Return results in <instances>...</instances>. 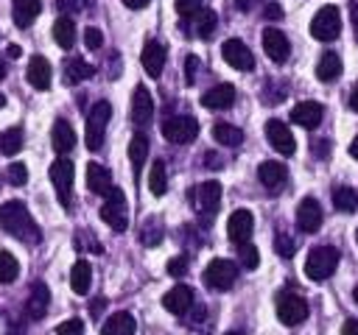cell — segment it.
<instances>
[{"label": "cell", "instance_id": "1", "mask_svg": "<svg viewBox=\"0 0 358 335\" xmlns=\"http://www.w3.org/2000/svg\"><path fill=\"white\" fill-rule=\"evenodd\" d=\"M0 226L11 237H17L22 243H39L42 240L39 226H36V221L31 218V212H28V207L22 201H6V204H0Z\"/></svg>", "mask_w": 358, "mask_h": 335}, {"label": "cell", "instance_id": "2", "mask_svg": "<svg viewBox=\"0 0 358 335\" xmlns=\"http://www.w3.org/2000/svg\"><path fill=\"white\" fill-rule=\"evenodd\" d=\"M109 117H112V103L109 100H98L90 109V114H87V134H84V142H87L90 151H101Z\"/></svg>", "mask_w": 358, "mask_h": 335}, {"label": "cell", "instance_id": "3", "mask_svg": "<svg viewBox=\"0 0 358 335\" xmlns=\"http://www.w3.org/2000/svg\"><path fill=\"white\" fill-rule=\"evenodd\" d=\"M338 265V251L333 246H319V248H310L308 260H305V276L313 279V282H324Z\"/></svg>", "mask_w": 358, "mask_h": 335}, {"label": "cell", "instance_id": "4", "mask_svg": "<svg viewBox=\"0 0 358 335\" xmlns=\"http://www.w3.org/2000/svg\"><path fill=\"white\" fill-rule=\"evenodd\" d=\"M341 31V11L336 6H322L310 20V36L319 42H333Z\"/></svg>", "mask_w": 358, "mask_h": 335}, {"label": "cell", "instance_id": "5", "mask_svg": "<svg viewBox=\"0 0 358 335\" xmlns=\"http://www.w3.org/2000/svg\"><path fill=\"white\" fill-rule=\"evenodd\" d=\"M277 318L285 324V327H296L308 318V302L294 293V290H282L277 293Z\"/></svg>", "mask_w": 358, "mask_h": 335}, {"label": "cell", "instance_id": "6", "mask_svg": "<svg viewBox=\"0 0 358 335\" xmlns=\"http://www.w3.org/2000/svg\"><path fill=\"white\" fill-rule=\"evenodd\" d=\"M101 221H103L106 226H112L115 232H126V226H129V215H126V198H123V190L112 187V190L106 193V201H103V207H101Z\"/></svg>", "mask_w": 358, "mask_h": 335}, {"label": "cell", "instance_id": "7", "mask_svg": "<svg viewBox=\"0 0 358 335\" xmlns=\"http://www.w3.org/2000/svg\"><path fill=\"white\" fill-rule=\"evenodd\" d=\"M162 134H165L168 142H176V145H182V142H193L196 134H199V123H196V117H190V114L168 117V120L162 123Z\"/></svg>", "mask_w": 358, "mask_h": 335}, {"label": "cell", "instance_id": "8", "mask_svg": "<svg viewBox=\"0 0 358 335\" xmlns=\"http://www.w3.org/2000/svg\"><path fill=\"white\" fill-rule=\"evenodd\" d=\"M50 181L56 187V195L64 207H70V190H73V179H76V170H73V162L67 156H59L53 165H50Z\"/></svg>", "mask_w": 358, "mask_h": 335}, {"label": "cell", "instance_id": "9", "mask_svg": "<svg viewBox=\"0 0 358 335\" xmlns=\"http://www.w3.org/2000/svg\"><path fill=\"white\" fill-rule=\"evenodd\" d=\"M238 279V265L232 260H213L207 268H204V282L213 288V290H229Z\"/></svg>", "mask_w": 358, "mask_h": 335}, {"label": "cell", "instance_id": "10", "mask_svg": "<svg viewBox=\"0 0 358 335\" xmlns=\"http://www.w3.org/2000/svg\"><path fill=\"white\" fill-rule=\"evenodd\" d=\"M263 50H266V56L271 59V61H277V64H282L285 59H288V53H291V42H288V36L280 31V28H263Z\"/></svg>", "mask_w": 358, "mask_h": 335}, {"label": "cell", "instance_id": "11", "mask_svg": "<svg viewBox=\"0 0 358 335\" xmlns=\"http://www.w3.org/2000/svg\"><path fill=\"white\" fill-rule=\"evenodd\" d=\"M221 56L235 70H252L255 67V56H252V50L241 39H227L224 47H221Z\"/></svg>", "mask_w": 358, "mask_h": 335}, {"label": "cell", "instance_id": "12", "mask_svg": "<svg viewBox=\"0 0 358 335\" xmlns=\"http://www.w3.org/2000/svg\"><path fill=\"white\" fill-rule=\"evenodd\" d=\"M266 137H268V142H271L282 156H291V154L296 151V142H294L291 128H288L282 120H277V117L266 123Z\"/></svg>", "mask_w": 358, "mask_h": 335}, {"label": "cell", "instance_id": "13", "mask_svg": "<svg viewBox=\"0 0 358 335\" xmlns=\"http://www.w3.org/2000/svg\"><path fill=\"white\" fill-rule=\"evenodd\" d=\"M252 229H255V215H252L249 209H235V212L229 215V221H227V234H229V240L238 243V246L249 240Z\"/></svg>", "mask_w": 358, "mask_h": 335}, {"label": "cell", "instance_id": "14", "mask_svg": "<svg viewBox=\"0 0 358 335\" xmlns=\"http://www.w3.org/2000/svg\"><path fill=\"white\" fill-rule=\"evenodd\" d=\"M154 117V100H151V92L145 84H137L134 87V95H131V120L137 126H145L151 123Z\"/></svg>", "mask_w": 358, "mask_h": 335}, {"label": "cell", "instance_id": "15", "mask_svg": "<svg viewBox=\"0 0 358 335\" xmlns=\"http://www.w3.org/2000/svg\"><path fill=\"white\" fill-rule=\"evenodd\" d=\"M296 226L302 232H316L322 226V204L313 195L299 201V207H296Z\"/></svg>", "mask_w": 358, "mask_h": 335}, {"label": "cell", "instance_id": "16", "mask_svg": "<svg viewBox=\"0 0 358 335\" xmlns=\"http://www.w3.org/2000/svg\"><path fill=\"white\" fill-rule=\"evenodd\" d=\"M48 307H50V290H48V285H45V282H34L31 290H28L25 315H28L31 321H39V318H45Z\"/></svg>", "mask_w": 358, "mask_h": 335}, {"label": "cell", "instance_id": "17", "mask_svg": "<svg viewBox=\"0 0 358 335\" xmlns=\"http://www.w3.org/2000/svg\"><path fill=\"white\" fill-rule=\"evenodd\" d=\"M162 307L173 315H185L193 307V290L187 285H173L165 296H162Z\"/></svg>", "mask_w": 358, "mask_h": 335}, {"label": "cell", "instance_id": "18", "mask_svg": "<svg viewBox=\"0 0 358 335\" xmlns=\"http://www.w3.org/2000/svg\"><path fill=\"white\" fill-rule=\"evenodd\" d=\"M322 117H324V109L316 100H302V103H296L291 109V120L296 126H302V128H316L322 123Z\"/></svg>", "mask_w": 358, "mask_h": 335}, {"label": "cell", "instance_id": "19", "mask_svg": "<svg viewBox=\"0 0 358 335\" xmlns=\"http://www.w3.org/2000/svg\"><path fill=\"white\" fill-rule=\"evenodd\" d=\"M25 78L34 89H48L50 87V78H53V70H50V61L45 56H31L28 61V70H25Z\"/></svg>", "mask_w": 358, "mask_h": 335}, {"label": "cell", "instance_id": "20", "mask_svg": "<svg viewBox=\"0 0 358 335\" xmlns=\"http://www.w3.org/2000/svg\"><path fill=\"white\" fill-rule=\"evenodd\" d=\"M50 142H53V151H56L59 156H64V154H70V151L76 148V131H73V126H70L64 117H59V120L53 123Z\"/></svg>", "mask_w": 358, "mask_h": 335}, {"label": "cell", "instance_id": "21", "mask_svg": "<svg viewBox=\"0 0 358 335\" xmlns=\"http://www.w3.org/2000/svg\"><path fill=\"white\" fill-rule=\"evenodd\" d=\"M257 179H260L263 187H268V190L277 193V190L288 181V168H285L282 162H260V168H257Z\"/></svg>", "mask_w": 358, "mask_h": 335}, {"label": "cell", "instance_id": "22", "mask_svg": "<svg viewBox=\"0 0 358 335\" xmlns=\"http://www.w3.org/2000/svg\"><path fill=\"white\" fill-rule=\"evenodd\" d=\"M196 204L207 218H213L218 212V204H221V184L218 181H204L201 187H196Z\"/></svg>", "mask_w": 358, "mask_h": 335}, {"label": "cell", "instance_id": "23", "mask_svg": "<svg viewBox=\"0 0 358 335\" xmlns=\"http://www.w3.org/2000/svg\"><path fill=\"white\" fill-rule=\"evenodd\" d=\"M87 190L95 193V195H106L112 190V173L101 162L87 165Z\"/></svg>", "mask_w": 358, "mask_h": 335}, {"label": "cell", "instance_id": "24", "mask_svg": "<svg viewBox=\"0 0 358 335\" xmlns=\"http://www.w3.org/2000/svg\"><path fill=\"white\" fill-rule=\"evenodd\" d=\"M140 61H143L145 73H148L151 78H157V75L165 70V47H162L159 42H154V39H151V42H145Z\"/></svg>", "mask_w": 358, "mask_h": 335}, {"label": "cell", "instance_id": "25", "mask_svg": "<svg viewBox=\"0 0 358 335\" xmlns=\"http://www.w3.org/2000/svg\"><path fill=\"white\" fill-rule=\"evenodd\" d=\"M201 103L207 109H229L235 103V87L232 84H218V87H213L201 95Z\"/></svg>", "mask_w": 358, "mask_h": 335}, {"label": "cell", "instance_id": "26", "mask_svg": "<svg viewBox=\"0 0 358 335\" xmlns=\"http://www.w3.org/2000/svg\"><path fill=\"white\" fill-rule=\"evenodd\" d=\"M42 11V0H14L11 3V14H14V22L17 28H28Z\"/></svg>", "mask_w": 358, "mask_h": 335}, {"label": "cell", "instance_id": "27", "mask_svg": "<svg viewBox=\"0 0 358 335\" xmlns=\"http://www.w3.org/2000/svg\"><path fill=\"white\" fill-rule=\"evenodd\" d=\"M90 285H92V268H90V262L87 260H76L73 268H70V288L78 296H84V293H90Z\"/></svg>", "mask_w": 358, "mask_h": 335}, {"label": "cell", "instance_id": "28", "mask_svg": "<svg viewBox=\"0 0 358 335\" xmlns=\"http://www.w3.org/2000/svg\"><path fill=\"white\" fill-rule=\"evenodd\" d=\"M101 335H134V318L129 313H112L101 324Z\"/></svg>", "mask_w": 358, "mask_h": 335}, {"label": "cell", "instance_id": "29", "mask_svg": "<svg viewBox=\"0 0 358 335\" xmlns=\"http://www.w3.org/2000/svg\"><path fill=\"white\" fill-rule=\"evenodd\" d=\"M341 70H344L341 59H338L333 50H327V53H322V59H319V64H316V78L324 81V84H330V81H336V78L341 75Z\"/></svg>", "mask_w": 358, "mask_h": 335}, {"label": "cell", "instance_id": "30", "mask_svg": "<svg viewBox=\"0 0 358 335\" xmlns=\"http://www.w3.org/2000/svg\"><path fill=\"white\" fill-rule=\"evenodd\" d=\"M95 75V67L87 64L84 59H67L64 61V84H81Z\"/></svg>", "mask_w": 358, "mask_h": 335}, {"label": "cell", "instance_id": "31", "mask_svg": "<svg viewBox=\"0 0 358 335\" xmlns=\"http://www.w3.org/2000/svg\"><path fill=\"white\" fill-rule=\"evenodd\" d=\"M53 39H56L59 47L70 50V47L76 45V22H73L70 17H59V20L53 22Z\"/></svg>", "mask_w": 358, "mask_h": 335}, {"label": "cell", "instance_id": "32", "mask_svg": "<svg viewBox=\"0 0 358 335\" xmlns=\"http://www.w3.org/2000/svg\"><path fill=\"white\" fill-rule=\"evenodd\" d=\"M213 140L218 145H227V148H235L243 142V131L238 126H229V123H215L213 126Z\"/></svg>", "mask_w": 358, "mask_h": 335}, {"label": "cell", "instance_id": "33", "mask_svg": "<svg viewBox=\"0 0 358 335\" xmlns=\"http://www.w3.org/2000/svg\"><path fill=\"white\" fill-rule=\"evenodd\" d=\"M22 151V128L20 126H11L0 134V154L3 156H14Z\"/></svg>", "mask_w": 358, "mask_h": 335}, {"label": "cell", "instance_id": "34", "mask_svg": "<svg viewBox=\"0 0 358 335\" xmlns=\"http://www.w3.org/2000/svg\"><path fill=\"white\" fill-rule=\"evenodd\" d=\"M145 156H148V137L137 131V134L129 140V159H131V165H134V173L140 170V165L145 162Z\"/></svg>", "mask_w": 358, "mask_h": 335}, {"label": "cell", "instance_id": "35", "mask_svg": "<svg viewBox=\"0 0 358 335\" xmlns=\"http://www.w3.org/2000/svg\"><path fill=\"white\" fill-rule=\"evenodd\" d=\"M333 204H336V209L338 212H352L355 207H358V190H352V187H336L333 190Z\"/></svg>", "mask_w": 358, "mask_h": 335}, {"label": "cell", "instance_id": "36", "mask_svg": "<svg viewBox=\"0 0 358 335\" xmlns=\"http://www.w3.org/2000/svg\"><path fill=\"white\" fill-rule=\"evenodd\" d=\"M148 190L154 193V195H165V190H168V173H165V162H154L151 165V173H148Z\"/></svg>", "mask_w": 358, "mask_h": 335}, {"label": "cell", "instance_id": "37", "mask_svg": "<svg viewBox=\"0 0 358 335\" xmlns=\"http://www.w3.org/2000/svg\"><path fill=\"white\" fill-rule=\"evenodd\" d=\"M20 276V262L14 254L0 251V285H11Z\"/></svg>", "mask_w": 358, "mask_h": 335}, {"label": "cell", "instance_id": "38", "mask_svg": "<svg viewBox=\"0 0 358 335\" xmlns=\"http://www.w3.org/2000/svg\"><path fill=\"white\" fill-rule=\"evenodd\" d=\"M215 22H218L215 11H201V17L196 20V36L210 39V36H213V31H215Z\"/></svg>", "mask_w": 358, "mask_h": 335}, {"label": "cell", "instance_id": "39", "mask_svg": "<svg viewBox=\"0 0 358 335\" xmlns=\"http://www.w3.org/2000/svg\"><path fill=\"white\" fill-rule=\"evenodd\" d=\"M238 257H241V265L243 268H257V262H260V254H257V248L246 240V243H241V248H238Z\"/></svg>", "mask_w": 358, "mask_h": 335}, {"label": "cell", "instance_id": "40", "mask_svg": "<svg viewBox=\"0 0 358 335\" xmlns=\"http://www.w3.org/2000/svg\"><path fill=\"white\" fill-rule=\"evenodd\" d=\"M274 248H277V254H280V257H291V254L296 251V243H294V237H291V234L277 232V234H274Z\"/></svg>", "mask_w": 358, "mask_h": 335}, {"label": "cell", "instance_id": "41", "mask_svg": "<svg viewBox=\"0 0 358 335\" xmlns=\"http://www.w3.org/2000/svg\"><path fill=\"white\" fill-rule=\"evenodd\" d=\"M6 179H8L11 184H25V181H28V168H25L22 162H11L8 170H6Z\"/></svg>", "mask_w": 358, "mask_h": 335}, {"label": "cell", "instance_id": "42", "mask_svg": "<svg viewBox=\"0 0 358 335\" xmlns=\"http://www.w3.org/2000/svg\"><path fill=\"white\" fill-rule=\"evenodd\" d=\"M56 335H84V321L81 318H67L59 324Z\"/></svg>", "mask_w": 358, "mask_h": 335}, {"label": "cell", "instance_id": "43", "mask_svg": "<svg viewBox=\"0 0 358 335\" xmlns=\"http://www.w3.org/2000/svg\"><path fill=\"white\" fill-rule=\"evenodd\" d=\"M204 0H176V14L179 17H193L196 11H201Z\"/></svg>", "mask_w": 358, "mask_h": 335}, {"label": "cell", "instance_id": "44", "mask_svg": "<svg viewBox=\"0 0 358 335\" xmlns=\"http://www.w3.org/2000/svg\"><path fill=\"white\" fill-rule=\"evenodd\" d=\"M84 45H87L90 50H98V47L103 45V34H101L98 28H87V31H84Z\"/></svg>", "mask_w": 358, "mask_h": 335}, {"label": "cell", "instance_id": "45", "mask_svg": "<svg viewBox=\"0 0 358 335\" xmlns=\"http://www.w3.org/2000/svg\"><path fill=\"white\" fill-rule=\"evenodd\" d=\"M196 73H199V56L187 53V59H185V81L196 84Z\"/></svg>", "mask_w": 358, "mask_h": 335}, {"label": "cell", "instance_id": "46", "mask_svg": "<svg viewBox=\"0 0 358 335\" xmlns=\"http://www.w3.org/2000/svg\"><path fill=\"white\" fill-rule=\"evenodd\" d=\"M185 271H187V257H171L168 260V274L171 276H185Z\"/></svg>", "mask_w": 358, "mask_h": 335}, {"label": "cell", "instance_id": "47", "mask_svg": "<svg viewBox=\"0 0 358 335\" xmlns=\"http://www.w3.org/2000/svg\"><path fill=\"white\" fill-rule=\"evenodd\" d=\"M145 246H157L159 240H162V234H159V226H154V223H148V226H143V237H140Z\"/></svg>", "mask_w": 358, "mask_h": 335}, {"label": "cell", "instance_id": "48", "mask_svg": "<svg viewBox=\"0 0 358 335\" xmlns=\"http://www.w3.org/2000/svg\"><path fill=\"white\" fill-rule=\"evenodd\" d=\"M341 335H358V318H347L341 327Z\"/></svg>", "mask_w": 358, "mask_h": 335}, {"label": "cell", "instance_id": "49", "mask_svg": "<svg viewBox=\"0 0 358 335\" xmlns=\"http://www.w3.org/2000/svg\"><path fill=\"white\" fill-rule=\"evenodd\" d=\"M263 14H266V20H268V17H271V20H280V17H282V8H280L277 3H271V6H266Z\"/></svg>", "mask_w": 358, "mask_h": 335}, {"label": "cell", "instance_id": "50", "mask_svg": "<svg viewBox=\"0 0 358 335\" xmlns=\"http://www.w3.org/2000/svg\"><path fill=\"white\" fill-rule=\"evenodd\" d=\"M350 8H352V28H355V39H358V0H350Z\"/></svg>", "mask_w": 358, "mask_h": 335}, {"label": "cell", "instance_id": "51", "mask_svg": "<svg viewBox=\"0 0 358 335\" xmlns=\"http://www.w3.org/2000/svg\"><path fill=\"white\" fill-rule=\"evenodd\" d=\"M6 335H25V324H22V321H17V324H11Z\"/></svg>", "mask_w": 358, "mask_h": 335}, {"label": "cell", "instance_id": "52", "mask_svg": "<svg viewBox=\"0 0 358 335\" xmlns=\"http://www.w3.org/2000/svg\"><path fill=\"white\" fill-rule=\"evenodd\" d=\"M151 0H123V6H129V8H145Z\"/></svg>", "mask_w": 358, "mask_h": 335}, {"label": "cell", "instance_id": "53", "mask_svg": "<svg viewBox=\"0 0 358 335\" xmlns=\"http://www.w3.org/2000/svg\"><path fill=\"white\" fill-rule=\"evenodd\" d=\"M350 109L352 112H358V84L352 87V92H350Z\"/></svg>", "mask_w": 358, "mask_h": 335}, {"label": "cell", "instance_id": "54", "mask_svg": "<svg viewBox=\"0 0 358 335\" xmlns=\"http://www.w3.org/2000/svg\"><path fill=\"white\" fill-rule=\"evenodd\" d=\"M20 53H22L20 45H8V47H6V56H11V59H20Z\"/></svg>", "mask_w": 358, "mask_h": 335}, {"label": "cell", "instance_id": "55", "mask_svg": "<svg viewBox=\"0 0 358 335\" xmlns=\"http://www.w3.org/2000/svg\"><path fill=\"white\" fill-rule=\"evenodd\" d=\"M103 304H106V299H95V302H92V315H98V313L103 310Z\"/></svg>", "mask_w": 358, "mask_h": 335}, {"label": "cell", "instance_id": "56", "mask_svg": "<svg viewBox=\"0 0 358 335\" xmlns=\"http://www.w3.org/2000/svg\"><path fill=\"white\" fill-rule=\"evenodd\" d=\"M327 145H330V142H327V140H322V142H319V156H327V151H330V148H327Z\"/></svg>", "mask_w": 358, "mask_h": 335}, {"label": "cell", "instance_id": "57", "mask_svg": "<svg viewBox=\"0 0 358 335\" xmlns=\"http://www.w3.org/2000/svg\"><path fill=\"white\" fill-rule=\"evenodd\" d=\"M6 70H8V64H6V59H3V56H0V81H3V78H6Z\"/></svg>", "mask_w": 358, "mask_h": 335}, {"label": "cell", "instance_id": "58", "mask_svg": "<svg viewBox=\"0 0 358 335\" xmlns=\"http://www.w3.org/2000/svg\"><path fill=\"white\" fill-rule=\"evenodd\" d=\"M350 154L358 159V134H355V140H352V145H350Z\"/></svg>", "mask_w": 358, "mask_h": 335}, {"label": "cell", "instance_id": "59", "mask_svg": "<svg viewBox=\"0 0 358 335\" xmlns=\"http://www.w3.org/2000/svg\"><path fill=\"white\" fill-rule=\"evenodd\" d=\"M3 106H6V95L0 92V109H3Z\"/></svg>", "mask_w": 358, "mask_h": 335}, {"label": "cell", "instance_id": "60", "mask_svg": "<svg viewBox=\"0 0 358 335\" xmlns=\"http://www.w3.org/2000/svg\"><path fill=\"white\" fill-rule=\"evenodd\" d=\"M352 296H355V302H358V285H355V290H352Z\"/></svg>", "mask_w": 358, "mask_h": 335}, {"label": "cell", "instance_id": "61", "mask_svg": "<svg viewBox=\"0 0 358 335\" xmlns=\"http://www.w3.org/2000/svg\"><path fill=\"white\" fill-rule=\"evenodd\" d=\"M355 243H358V229H355Z\"/></svg>", "mask_w": 358, "mask_h": 335}, {"label": "cell", "instance_id": "62", "mask_svg": "<svg viewBox=\"0 0 358 335\" xmlns=\"http://www.w3.org/2000/svg\"><path fill=\"white\" fill-rule=\"evenodd\" d=\"M227 335H241V332H227Z\"/></svg>", "mask_w": 358, "mask_h": 335}]
</instances>
